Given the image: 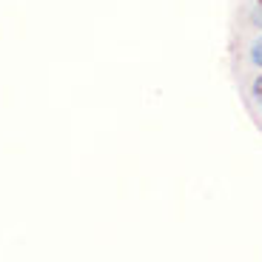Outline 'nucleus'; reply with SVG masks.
<instances>
[{"instance_id": "nucleus-1", "label": "nucleus", "mask_w": 262, "mask_h": 262, "mask_svg": "<svg viewBox=\"0 0 262 262\" xmlns=\"http://www.w3.org/2000/svg\"><path fill=\"white\" fill-rule=\"evenodd\" d=\"M251 63L259 66V69H262V37L256 40L254 46H251Z\"/></svg>"}, {"instance_id": "nucleus-2", "label": "nucleus", "mask_w": 262, "mask_h": 262, "mask_svg": "<svg viewBox=\"0 0 262 262\" xmlns=\"http://www.w3.org/2000/svg\"><path fill=\"white\" fill-rule=\"evenodd\" d=\"M254 94H256V100H259V105H262V77L254 83Z\"/></svg>"}]
</instances>
